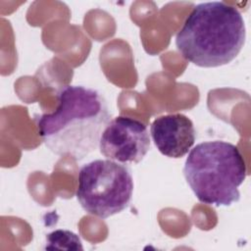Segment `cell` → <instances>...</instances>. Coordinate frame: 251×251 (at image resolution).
<instances>
[{
  "label": "cell",
  "mask_w": 251,
  "mask_h": 251,
  "mask_svg": "<svg viewBox=\"0 0 251 251\" xmlns=\"http://www.w3.org/2000/svg\"><path fill=\"white\" fill-rule=\"evenodd\" d=\"M57 98L54 112L34 116L38 134L54 154L82 160L98 148L111 120L108 102L100 91L83 85H65Z\"/></svg>",
  "instance_id": "obj_1"
},
{
  "label": "cell",
  "mask_w": 251,
  "mask_h": 251,
  "mask_svg": "<svg viewBox=\"0 0 251 251\" xmlns=\"http://www.w3.org/2000/svg\"><path fill=\"white\" fill-rule=\"evenodd\" d=\"M246 28L241 13L223 1L199 3L176 35V46L188 62L217 68L233 61L244 46Z\"/></svg>",
  "instance_id": "obj_2"
},
{
  "label": "cell",
  "mask_w": 251,
  "mask_h": 251,
  "mask_svg": "<svg viewBox=\"0 0 251 251\" xmlns=\"http://www.w3.org/2000/svg\"><path fill=\"white\" fill-rule=\"evenodd\" d=\"M182 172L196 198L217 207L238 202V187L247 176L240 151L224 140L204 141L190 149Z\"/></svg>",
  "instance_id": "obj_3"
},
{
  "label": "cell",
  "mask_w": 251,
  "mask_h": 251,
  "mask_svg": "<svg viewBox=\"0 0 251 251\" xmlns=\"http://www.w3.org/2000/svg\"><path fill=\"white\" fill-rule=\"evenodd\" d=\"M133 188L131 170L126 164L97 159L80 168L75 196L87 214L107 219L129 206Z\"/></svg>",
  "instance_id": "obj_4"
},
{
  "label": "cell",
  "mask_w": 251,
  "mask_h": 251,
  "mask_svg": "<svg viewBox=\"0 0 251 251\" xmlns=\"http://www.w3.org/2000/svg\"><path fill=\"white\" fill-rule=\"evenodd\" d=\"M98 147L107 159L124 164H138L151 148L147 126L126 116L111 119L101 133Z\"/></svg>",
  "instance_id": "obj_5"
},
{
  "label": "cell",
  "mask_w": 251,
  "mask_h": 251,
  "mask_svg": "<svg viewBox=\"0 0 251 251\" xmlns=\"http://www.w3.org/2000/svg\"><path fill=\"white\" fill-rule=\"evenodd\" d=\"M150 134L159 152L174 159L185 156L196 139L192 121L180 113L156 118L151 124Z\"/></svg>",
  "instance_id": "obj_6"
},
{
  "label": "cell",
  "mask_w": 251,
  "mask_h": 251,
  "mask_svg": "<svg viewBox=\"0 0 251 251\" xmlns=\"http://www.w3.org/2000/svg\"><path fill=\"white\" fill-rule=\"evenodd\" d=\"M45 249L82 250L81 240L77 234L68 229H56L46 235Z\"/></svg>",
  "instance_id": "obj_7"
}]
</instances>
